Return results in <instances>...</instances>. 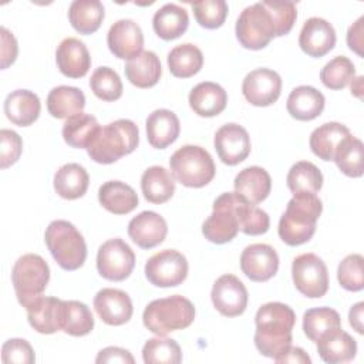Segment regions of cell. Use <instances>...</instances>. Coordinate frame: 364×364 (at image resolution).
Instances as JSON below:
<instances>
[{
    "label": "cell",
    "mask_w": 364,
    "mask_h": 364,
    "mask_svg": "<svg viewBox=\"0 0 364 364\" xmlns=\"http://www.w3.org/2000/svg\"><path fill=\"white\" fill-rule=\"evenodd\" d=\"M350 134V129L340 122H326L311 132L309 145L311 152L320 159L333 161L340 142Z\"/></svg>",
    "instance_id": "cell-32"
},
{
    "label": "cell",
    "mask_w": 364,
    "mask_h": 364,
    "mask_svg": "<svg viewBox=\"0 0 364 364\" xmlns=\"http://www.w3.org/2000/svg\"><path fill=\"white\" fill-rule=\"evenodd\" d=\"M316 344L318 355L324 363L328 364L351 361L357 354L355 340L341 327L324 333L318 337Z\"/></svg>",
    "instance_id": "cell-23"
},
{
    "label": "cell",
    "mask_w": 364,
    "mask_h": 364,
    "mask_svg": "<svg viewBox=\"0 0 364 364\" xmlns=\"http://www.w3.org/2000/svg\"><path fill=\"white\" fill-rule=\"evenodd\" d=\"M1 148H0V166L1 169L16 164L23 151V141L20 135L11 129L0 131Z\"/></svg>",
    "instance_id": "cell-51"
},
{
    "label": "cell",
    "mask_w": 364,
    "mask_h": 364,
    "mask_svg": "<svg viewBox=\"0 0 364 364\" xmlns=\"http://www.w3.org/2000/svg\"><path fill=\"white\" fill-rule=\"evenodd\" d=\"M30 326L41 334H53L63 330L64 300L57 297H37L26 307Z\"/></svg>",
    "instance_id": "cell-20"
},
{
    "label": "cell",
    "mask_w": 364,
    "mask_h": 364,
    "mask_svg": "<svg viewBox=\"0 0 364 364\" xmlns=\"http://www.w3.org/2000/svg\"><path fill=\"white\" fill-rule=\"evenodd\" d=\"M235 195L236 192H226L213 202V212L202 225V233L209 242L223 245L236 237L239 220L235 210Z\"/></svg>",
    "instance_id": "cell-10"
},
{
    "label": "cell",
    "mask_w": 364,
    "mask_h": 364,
    "mask_svg": "<svg viewBox=\"0 0 364 364\" xmlns=\"http://www.w3.org/2000/svg\"><path fill=\"white\" fill-rule=\"evenodd\" d=\"M324 95L310 85L296 87L287 97L286 108L299 121H311L324 109Z\"/></svg>",
    "instance_id": "cell-27"
},
{
    "label": "cell",
    "mask_w": 364,
    "mask_h": 364,
    "mask_svg": "<svg viewBox=\"0 0 364 364\" xmlns=\"http://www.w3.org/2000/svg\"><path fill=\"white\" fill-rule=\"evenodd\" d=\"M263 4L274 21L276 37L289 34L297 18L296 4L293 1H269V0L263 1Z\"/></svg>",
    "instance_id": "cell-49"
},
{
    "label": "cell",
    "mask_w": 364,
    "mask_h": 364,
    "mask_svg": "<svg viewBox=\"0 0 364 364\" xmlns=\"http://www.w3.org/2000/svg\"><path fill=\"white\" fill-rule=\"evenodd\" d=\"M141 189L148 202L159 205L172 198L175 192V181L164 166L154 165L144 171L141 176Z\"/></svg>",
    "instance_id": "cell-35"
},
{
    "label": "cell",
    "mask_w": 364,
    "mask_h": 364,
    "mask_svg": "<svg viewBox=\"0 0 364 364\" xmlns=\"http://www.w3.org/2000/svg\"><path fill=\"white\" fill-rule=\"evenodd\" d=\"M46 245L64 270L80 269L87 259V245L77 228L67 220H53L44 233Z\"/></svg>",
    "instance_id": "cell-5"
},
{
    "label": "cell",
    "mask_w": 364,
    "mask_h": 364,
    "mask_svg": "<svg viewBox=\"0 0 364 364\" xmlns=\"http://www.w3.org/2000/svg\"><path fill=\"white\" fill-rule=\"evenodd\" d=\"M68 20L80 34H92L104 20V6L98 0H74L68 9Z\"/></svg>",
    "instance_id": "cell-36"
},
{
    "label": "cell",
    "mask_w": 364,
    "mask_h": 364,
    "mask_svg": "<svg viewBox=\"0 0 364 364\" xmlns=\"http://www.w3.org/2000/svg\"><path fill=\"white\" fill-rule=\"evenodd\" d=\"M135 253L119 237L104 242L97 253L98 273L111 282L125 280L134 270Z\"/></svg>",
    "instance_id": "cell-11"
},
{
    "label": "cell",
    "mask_w": 364,
    "mask_h": 364,
    "mask_svg": "<svg viewBox=\"0 0 364 364\" xmlns=\"http://www.w3.org/2000/svg\"><path fill=\"white\" fill-rule=\"evenodd\" d=\"M169 166L173 178L188 188H202L208 185L216 172L210 154L198 145H183L176 149Z\"/></svg>",
    "instance_id": "cell-6"
},
{
    "label": "cell",
    "mask_w": 364,
    "mask_h": 364,
    "mask_svg": "<svg viewBox=\"0 0 364 364\" xmlns=\"http://www.w3.org/2000/svg\"><path fill=\"white\" fill-rule=\"evenodd\" d=\"M219 159L226 165H237L250 154V136L247 131L235 122L222 125L213 139Z\"/></svg>",
    "instance_id": "cell-15"
},
{
    "label": "cell",
    "mask_w": 364,
    "mask_h": 364,
    "mask_svg": "<svg viewBox=\"0 0 364 364\" xmlns=\"http://www.w3.org/2000/svg\"><path fill=\"white\" fill-rule=\"evenodd\" d=\"M1 360L3 363H16V364H31L34 363V350L27 340L23 338H10L1 347Z\"/></svg>",
    "instance_id": "cell-50"
},
{
    "label": "cell",
    "mask_w": 364,
    "mask_h": 364,
    "mask_svg": "<svg viewBox=\"0 0 364 364\" xmlns=\"http://www.w3.org/2000/svg\"><path fill=\"white\" fill-rule=\"evenodd\" d=\"M192 10L199 26L213 30L225 23L229 9L225 0H202L192 3Z\"/></svg>",
    "instance_id": "cell-47"
},
{
    "label": "cell",
    "mask_w": 364,
    "mask_h": 364,
    "mask_svg": "<svg viewBox=\"0 0 364 364\" xmlns=\"http://www.w3.org/2000/svg\"><path fill=\"white\" fill-rule=\"evenodd\" d=\"M90 176L84 166L75 162L63 165L54 175V189L58 196L74 200L85 195Z\"/></svg>",
    "instance_id": "cell-34"
},
{
    "label": "cell",
    "mask_w": 364,
    "mask_h": 364,
    "mask_svg": "<svg viewBox=\"0 0 364 364\" xmlns=\"http://www.w3.org/2000/svg\"><path fill=\"white\" fill-rule=\"evenodd\" d=\"M236 37L249 50H262L276 37L274 21L263 1L243 9L236 21Z\"/></svg>",
    "instance_id": "cell-8"
},
{
    "label": "cell",
    "mask_w": 364,
    "mask_h": 364,
    "mask_svg": "<svg viewBox=\"0 0 364 364\" xmlns=\"http://www.w3.org/2000/svg\"><path fill=\"white\" fill-rule=\"evenodd\" d=\"M100 124L91 114L80 112L67 118L63 125V138L73 148H85L91 142L92 136L98 131Z\"/></svg>",
    "instance_id": "cell-39"
},
{
    "label": "cell",
    "mask_w": 364,
    "mask_h": 364,
    "mask_svg": "<svg viewBox=\"0 0 364 364\" xmlns=\"http://www.w3.org/2000/svg\"><path fill=\"white\" fill-rule=\"evenodd\" d=\"M193 318L195 307L192 301L179 294L151 301L142 314L144 326L156 336L183 330L192 324Z\"/></svg>",
    "instance_id": "cell-4"
},
{
    "label": "cell",
    "mask_w": 364,
    "mask_h": 364,
    "mask_svg": "<svg viewBox=\"0 0 364 364\" xmlns=\"http://www.w3.org/2000/svg\"><path fill=\"white\" fill-rule=\"evenodd\" d=\"M55 61L60 73L68 78H81L91 67L88 48L75 37H67L58 44Z\"/></svg>",
    "instance_id": "cell-22"
},
{
    "label": "cell",
    "mask_w": 364,
    "mask_h": 364,
    "mask_svg": "<svg viewBox=\"0 0 364 364\" xmlns=\"http://www.w3.org/2000/svg\"><path fill=\"white\" fill-rule=\"evenodd\" d=\"M94 309L100 318L108 326H121L132 317V301L129 296L119 290L105 287L94 297Z\"/></svg>",
    "instance_id": "cell-18"
},
{
    "label": "cell",
    "mask_w": 364,
    "mask_h": 364,
    "mask_svg": "<svg viewBox=\"0 0 364 364\" xmlns=\"http://www.w3.org/2000/svg\"><path fill=\"white\" fill-rule=\"evenodd\" d=\"M235 210L237 215L240 232L250 236H257L269 230V215L239 193L235 195Z\"/></svg>",
    "instance_id": "cell-38"
},
{
    "label": "cell",
    "mask_w": 364,
    "mask_h": 364,
    "mask_svg": "<svg viewBox=\"0 0 364 364\" xmlns=\"http://www.w3.org/2000/svg\"><path fill=\"white\" fill-rule=\"evenodd\" d=\"M296 289L306 297L320 299L328 290V272L324 262L314 253H303L291 263Z\"/></svg>",
    "instance_id": "cell-9"
},
{
    "label": "cell",
    "mask_w": 364,
    "mask_h": 364,
    "mask_svg": "<svg viewBox=\"0 0 364 364\" xmlns=\"http://www.w3.org/2000/svg\"><path fill=\"white\" fill-rule=\"evenodd\" d=\"M152 26L156 36L162 40H175L186 31L189 26V16L183 7L168 3L155 11Z\"/></svg>",
    "instance_id": "cell-33"
},
{
    "label": "cell",
    "mask_w": 364,
    "mask_h": 364,
    "mask_svg": "<svg viewBox=\"0 0 364 364\" xmlns=\"http://www.w3.org/2000/svg\"><path fill=\"white\" fill-rule=\"evenodd\" d=\"M233 185L236 193L246 198L250 203L257 205L269 196L272 179L264 168L247 166L236 175Z\"/></svg>",
    "instance_id": "cell-28"
},
{
    "label": "cell",
    "mask_w": 364,
    "mask_h": 364,
    "mask_svg": "<svg viewBox=\"0 0 364 364\" xmlns=\"http://www.w3.org/2000/svg\"><path fill=\"white\" fill-rule=\"evenodd\" d=\"M139 142V131L131 119H117L100 127L87 146L88 156L98 164H114L131 154Z\"/></svg>",
    "instance_id": "cell-3"
},
{
    "label": "cell",
    "mask_w": 364,
    "mask_h": 364,
    "mask_svg": "<svg viewBox=\"0 0 364 364\" xmlns=\"http://www.w3.org/2000/svg\"><path fill=\"white\" fill-rule=\"evenodd\" d=\"M85 107L84 92L77 87L58 85L47 95L48 114L57 119L70 118L82 112Z\"/></svg>",
    "instance_id": "cell-31"
},
{
    "label": "cell",
    "mask_w": 364,
    "mask_h": 364,
    "mask_svg": "<svg viewBox=\"0 0 364 364\" xmlns=\"http://www.w3.org/2000/svg\"><path fill=\"white\" fill-rule=\"evenodd\" d=\"M127 80L138 88L154 87L162 74L159 57L154 51H142L125 64Z\"/></svg>",
    "instance_id": "cell-30"
},
{
    "label": "cell",
    "mask_w": 364,
    "mask_h": 364,
    "mask_svg": "<svg viewBox=\"0 0 364 364\" xmlns=\"http://www.w3.org/2000/svg\"><path fill=\"white\" fill-rule=\"evenodd\" d=\"M355 75L354 64L346 55H337L330 60L320 73L321 82L330 90H343Z\"/></svg>",
    "instance_id": "cell-45"
},
{
    "label": "cell",
    "mask_w": 364,
    "mask_h": 364,
    "mask_svg": "<svg viewBox=\"0 0 364 364\" xmlns=\"http://www.w3.org/2000/svg\"><path fill=\"white\" fill-rule=\"evenodd\" d=\"M145 129L149 145L156 149H165L178 139L181 124L175 112L161 108L148 115Z\"/></svg>",
    "instance_id": "cell-24"
},
{
    "label": "cell",
    "mask_w": 364,
    "mask_h": 364,
    "mask_svg": "<svg viewBox=\"0 0 364 364\" xmlns=\"http://www.w3.org/2000/svg\"><path fill=\"white\" fill-rule=\"evenodd\" d=\"M341 327L340 314L330 307L310 309L303 316V331L309 340L317 341L324 333Z\"/></svg>",
    "instance_id": "cell-43"
},
{
    "label": "cell",
    "mask_w": 364,
    "mask_h": 364,
    "mask_svg": "<svg viewBox=\"0 0 364 364\" xmlns=\"http://www.w3.org/2000/svg\"><path fill=\"white\" fill-rule=\"evenodd\" d=\"M242 92L252 105L269 107L280 97L282 78L270 68H256L245 77Z\"/></svg>",
    "instance_id": "cell-13"
},
{
    "label": "cell",
    "mask_w": 364,
    "mask_h": 364,
    "mask_svg": "<svg viewBox=\"0 0 364 364\" xmlns=\"http://www.w3.org/2000/svg\"><path fill=\"white\" fill-rule=\"evenodd\" d=\"M145 276L156 287L179 286L188 276L186 257L173 249H165L148 259Z\"/></svg>",
    "instance_id": "cell-12"
},
{
    "label": "cell",
    "mask_w": 364,
    "mask_h": 364,
    "mask_svg": "<svg viewBox=\"0 0 364 364\" xmlns=\"http://www.w3.org/2000/svg\"><path fill=\"white\" fill-rule=\"evenodd\" d=\"M276 363H296V364H310L311 360L307 353L300 347H289L286 353L274 358Z\"/></svg>",
    "instance_id": "cell-55"
},
{
    "label": "cell",
    "mask_w": 364,
    "mask_h": 364,
    "mask_svg": "<svg viewBox=\"0 0 364 364\" xmlns=\"http://www.w3.org/2000/svg\"><path fill=\"white\" fill-rule=\"evenodd\" d=\"M363 310H364V303L363 301H358L357 304H354L351 309H350V313H348V321L351 324V327L358 333V334H363L364 330H363Z\"/></svg>",
    "instance_id": "cell-56"
},
{
    "label": "cell",
    "mask_w": 364,
    "mask_h": 364,
    "mask_svg": "<svg viewBox=\"0 0 364 364\" xmlns=\"http://www.w3.org/2000/svg\"><path fill=\"white\" fill-rule=\"evenodd\" d=\"M228 104L226 91L216 82L203 81L195 85L189 92V105L199 117L219 115Z\"/></svg>",
    "instance_id": "cell-25"
},
{
    "label": "cell",
    "mask_w": 364,
    "mask_h": 364,
    "mask_svg": "<svg viewBox=\"0 0 364 364\" xmlns=\"http://www.w3.org/2000/svg\"><path fill=\"white\" fill-rule=\"evenodd\" d=\"M107 44L109 51L121 60H131L144 47V34L141 27L129 18H121L115 21L107 34Z\"/></svg>",
    "instance_id": "cell-17"
},
{
    "label": "cell",
    "mask_w": 364,
    "mask_h": 364,
    "mask_svg": "<svg viewBox=\"0 0 364 364\" xmlns=\"http://www.w3.org/2000/svg\"><path fill=\"white\" fill-rule=\"evenodd\" d=\"M168 233L165 219L152 210H144L128 223V235L141 249H152L161 245Z\"/></svg>",
    "instance_id": "cell-21"
},
{
    "label": "cell",
    "mask_w": 364,
    "mask_h": 364,
    "mask_svg": "<svg viewBox=\"0 0 364 364\" xmlns=\"http://www.w3.org/2000/svg\"><path fill=\"white\" fill-rule=\"evenodd\" d=\"M255 323V346L262 355L274 360L291 346L296 314L287 304L280 301L263 304L256 313Z\"/></svg>",
    "instance_id": "cell-1"
},
{
    "label": "cell",
    "mask_w": 364,
    "mask_h": 364,
    "mask_svg": "<svg viewBox=\"0 0 364 364\" xmlns=\"http://www.w3.org/2000/svg\"><path fill=\"white\" fill-rule=\"evenodd\" d=\"M90 87L94 95L102 101H115L122 95L121 78L109 67H98L90 78Z\"/></svg>",
    "instance_id": "cell-46"
},
{
    "label": "cell",
    "mask_w": 364,
    "mask_h": 364,
    "mask_svg": "<svg viewBox=\"0 0 364 364\" xmlns=\"http://www.w3.org/2000/svg\"><path fill=\"white\" fill-rule=\"evenodd\" d=\"M95 363L101 364V363H122V364H134L135 360L132 357V354L121 347H105L102 348L97 358Z\"/></svg>",
    "instance_id": "cell-53"
},
{
    "label": "cell",
    "mask_w": 364,
    "mask_h": 364,
    "mask_svg": "<svg viewBox=\"0 0 364 364\" xmlns=\"http://www.w3.org/2000/svg\"><path fill=\"white\" fill-rule=\"evenodd\" d=\"M203 65L202 51L191 43L173 47L168 54V67L173 77L189 78L200 71Z\"/></svg>",
    "instance_id": "cell-37"
},
{
    "label": "cell",
    "mask_w": 364,
    "mask_h": 364,
    "mask_svg": "<svg viewBox=\"0 0 364 364\" xmlns=\"http://www.w3.org/2000/svg\"><path fill=\"white\" fill-rule=\"evenodd\" d=\"M94 328V317L87 304L77 300H64L63 331L73 336H87Z\"/></svg>",
    "instance_id": "cell-42"
},
{
    "label": "cell",
    "mask_w": 364,
    "mask_h": 364,
    "mask_svg": "<svg viewBox=\"0 0 364 364\" xmlns=\"http://www.w3.org/2000/svg\"><path fill=\"white\" fill-rule=\"evenodd\" d=\"M0 33H1V68L4 70L14 63L18 47L13 33H10L6 27H1Z\"/></svg>",
    "instance_id": "cell-52"
},
{
    "label": "cell",
    "mask_w": 364,
    "mask_h": 364,
    "mask_svg": "<svg viewBox=\"0 0 364 364\" xmlns=\"http://www.w3.org/2000/svg\"><path fill=\"white\" fill-rule=\"evenodd\" d=\"M50 280V267L47 262L34 253L23 255L17 259L11 270V283L18 303L23 307L31 304L43 296Z\"/></svg>",
    "instance_id": "cell-7"
},
{
    "label": "cell",
    "mask_w": 364,
    "mask_h": 364,
    "mask_svg": "<svg viewBox=\"0 0 364 364\" xmlns=\"http://www.w3.org/2000/svg\"><path fill=\"white\" fill-rule=\"evenodd\" d=\"M210 299L215 309L226 317L240 316L247 307V290L235 274L220 276L213 283Z\"/></svg>",
    "instance_id": "cell-14"
},
{
    "label": "cell",
    "mask_w": 364,
    "mask_h": 364,
    "mask_svg": "<svg viewBox=\"0 0 364 364\" xmlns=\"http://www.w3.org/2000/svg\"><path fill=\"white\" fill-rule=\"evenodd\" d=\"M351 94H354L360 100L363 98V77L361 75L351 80Z\"/></svg>",
    "instance_id": "cell-57"
},
{
    "label": "cell",
    "mask_w": 364,
    "mask_h": 364,
    "mask_svg": "<svg viewBox=\"0 0 364 364\" xmlns=\"http://www.w3.org/2000/svg\"><path fill=\"white\" fill-rule=\"evenodd\" d=\"M363 23H364V17L361 16L354 24H351L348 27V31H347V44H348V48L351 51H354L355 54H358L360 57H363V46H364V27H363Z\"/></svg>",
    "instance_id": "cell-54"
},
{
    "label": "cell",
    "mask_w": 364,
    "mask_h": 364,
    "mask_svg": "<svg viewBox=\"0 0 364 364\" xmlns=\"http://www.w3.org/2000/svg\"><path fill=\"white\" fill-rule=\"evenodd\" d=\"M287 188L294 193H317L323 186L321 171L309 161L296 162L286 178Z\"/></svg>",
    "instance_id": "cell-40"
},
{
    "label": "cell",
    "mask_w": 364,
    "mask_h": 364,
    "mask_svg": "<svg viewBox=\"0 0 364 364\" xmlns=\"http://www.w3.org/2000/svg\"><path fill=\"white\" fill-rule=\"evenodd\" d=\"M240 269L253 282H267L279 269L276 250L266 243H253L240 255Z\"/></svg>",
    "instance_id": "cell-16"
},
{
    "label": "cell",
    "mask_w": 364,
    "mask_h": 364,
    "mask_svg": "<svg viewBox=\"0 0 364 364\" xmlns=\"http://www.w3.org/2000/svg\"><path fill=\"white\" fill-rule=\"evenodd\" d=\"M323 203L314 193H294L279 220V236L289 246L309 242L321 215Z\"/></svg>",
    "instance_id": "cell-2"
},
{
    "label": "cell",
    "mask_w": 364,
    "mask_h": 364,
    "mask_svg": "<svg viewBox=\"0 0 364 364\" xmlns=\"http://www.w3.org/2000/svg\"><path fill=\"white\" fill-rule=\"evenodd\" d=\"M299 46L310 57H323L336 46V30L327 20L310 17L301 27Z\"/></svg>",
    "instance_id": "cell-19"
},
{
    "label": "cell",
    "mask_w": 364,
    "mask_h": 364,
    "mask_svg": "<svg viewBox=\"0 0 364 364\" xmlns=\"http://www.w3.org/2000/svg\"><path fill=\"white\" fill-rule=\"evenodd\" d=\"M363 155H364L363 142L350 134L340 142L333 161L344 175L350 178H360L364 169Z\"/></svg>",
    "instance_id": "cell-41"
},
{
    "label": "cell",
    "mask_w": 364,
    "mask_h": 364,
    "mask_svg": "<svg viewBox=\"0 0 364 364\" xmlns=\"http://www.w3.org/2000/svg\"><path fill=\"white\" fill-rule=\"evenodd\" d=\"M142 360L146 364H178L182 361L181 347L175 340L158 336L144 344Z\"/></svg>",
    "instance_id": "cell-44"
},
{
    "label": "cell",
    "mask_w": 364,
    "mask_h": 364,
    "mask_svg": "<svg viewBox=\"0 0 364 364\" xmlns=\"http://www.w3.org/2000/svg\"><path fill=\"white\" fill-rule=\"evenodd\" d=\"M364 259L358 253L346 256L337 269V279L343 289L348 291H360L364 287V273H363Z\"/></svg>",
    "instance_id": "cell-48"
},
{
    "label": "cell",
    "mask_w": 364,
    "mask_h": 364,
    "mask_svg": "<svg viewBox=\"0 0 364 364\" xmlns=\"http://www.w3.org/2000/svg\"><path fill=\"white\" fill-rule=\"evenodd\" d=\"M41 104L37 94L28 90L11 91L4 101V114L14 125L28 127L40 115Z\"/></svg>",
    "instance_id": "cell-26"
},
{
    "label": "cell",
    "mask_w": 364,
    "mask_h": 364,
    "mask_svg": "<svg viewBox=\"0 0 364 364\" xmlns=\"http://www.w3.org/2000/svg\"><path fill=\"white\" fill-rule=\"evenodd\" d=\"M98 200L114 215H127L138 206L136 192L121 181H108L98 189Z\"/></svg>",
    "instance_id": "cell-29"
}]
</instances>
